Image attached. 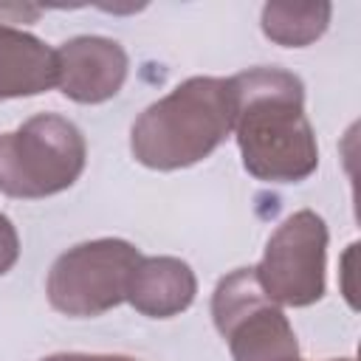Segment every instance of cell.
I'll return each instance as SVG.
<instances>
[{
  "label": "cell",
  "mask_w": 361,
  "mask_h": 361,
  "mask_svg": "<svg viewBox=\"0 0 361 361\" xmlns=\"http://www.w3.org/2000/svg\"><path fill=\"white\" fill-rule=\"evenodd\" d=\"M234 79V138L243 166L262 183H299L319 166L316 133L305 116V85L282 68H248Z\"/></svg>",
  "instance_id": "1"
},
{
  "label": "cell",
  "mask_w": 361,
  "mask_h": 361,
  "mask_svg": "<svg viewBox=\"0 0 361 361\" xmlns=\"http://www.w3.org/2000/svg\"><path fill=\"white\" fill-rule=\"evenodd\" d=\"M237 113L234 79L192 76L152 102L130 130L133 158L172 172L209 158L231 133Z\"/></svg>",
  "instance_id": "2"
},
{
  "label": "cell",
  "mask_w": 361,
  "mask_h": 361,
  "mask_svg": "<svg viewBox=\"0 0 361 361\" xmlns=\"http://www.w3.org/2000/svg\"><path fill=\"white\" fill-rule=\"evenodd\" d=\"M87 161L82 130L56 113H39L0 133V192L39 200L71 189Z\"/></svg>",
  "instance_id": "3"
},
{
  "label": "cell",
  "mask_w": 361,
  "mask_h": 361,
  "mask_svg": "<svg viewBox=\"0 0 361 361\" xmlns=\"http://www.w3.org/2000/svg\"><path fill=\"white\" fill-rule=\"evenodd\" d=\"M141 251L118 237L79 243L56 257L48 271L45 293L54 310L90 319L113 310L127 299V285Z\"/></svg>",
  "instance_id": "4"
},
{
  "label": "cell",
  "mask_w": 361,
  "mask_h": 361,
  "mask_svg": "<svg viewBox=\"0 0 361 361\" xmlns=\"http://www.w3.org/2000/svg\"><path fill=\"white\" fill-rule=\"evenodd\" d=\"M212 319L228 341L234 361H299L296 333L276 302H271L254 268L223 276L212 293Z\"/></svg>",
  "instance_id": "5"
},
{
  "label": "cell",
  "mask_w": 361,
  "mask_h": 361,
  "mask_svg": "<svg viewBox=\"0 0 361 361\" xmlns=\"http://www.w3.org/2000/svg\"><path fill=\"white\" fill-rule=\"evenodd\" d=\"M327 226L313 209L285 217L254 268L262 293L285 307H307L324 296Z\"/></svg>",
  "instance_id": "6"
},
{
  "label": "cell",
  "mask_w": 361,
  "mask_h": 361,
  "mask_svg": "<svg viewBox=\"0 0 361 361\" xmlns=\"http://www.w3.org/2000/svg\"><path fill=\"white\" fill-rule=\"evenodd\" d=\"M127 68V51L110 37L82 34L56 48V87L79 104L113 99L124 87Z\"/></svg>",
  "instance_id": "7"
},
{
  "label": "cell",
  "mask_w": 361,
  "mask_h": 361,
  "mask_svg": "<svg viewBox=\"0 0 361 361\" xmlns=\"http://www.w3.org/2000/svg\"><path fill=\"white\" fill-rule=\"evenodd\" d=\"M197 293V279L189 262L178 257H141L130 285L127 299L141 316L172 319L183 313Z\"/></svg>",
  "instance_id": "8"
},
{
  "label": "cell",
  "mask_w": 361,
  "mask_h": 361,
  "mask_svg": "<svg viewBox=\"0 0 361 361\" xmlns=\"http://www.w3.org/2000/svg\"><path fill=\"white\" fill-rule=\"evenodd\" d=\"M51 87H56V51L23 28L0 25V102Z\"/></svg>",
  "instance_id": "9"
},
{
  "label": "cell",
  "mask_w": 361,
  "mask_h": 361,
  "mask_svg": "<svg viewBox=\"0 0 361 361\" xmlns=\"http://www.w3.org/2000/svg\"><path fill=\"white\" fill-rule=\"evenodd\" d=\"M330 3H265L262 34L285 48H305L316 42L330 25Z\"/></svg>",
  "instance_id": "10"
},
{
  "label": "cell",
  "mask_w": 361,
  "mask_h": 361,
  "mask_svg": "<svg viewBox=\"0 0 361 361\" xmlns=\"http://www.w3.org/2000/svg\"><path fill=\"white\" fill-rule=\"evenodd\" d=\"M17 257H20V237H17V228H14V223H11L6 214H0V276L14 268Z\"/></svg>",
  "instance_id": "11"
},
{
  "label": "cell",
  "mask_w": 361,
  "mask_h": 361,
  "mask_svg": "<svg viewBox=\"0 0 361 361\" xmlns=\"http://www.w3.org/2000/svg\"><path fill=\"white\" fill-rule=\"evenodd\" d=\"M42 361H135L130 355H99V353H56Z\"/></svg>",
  "instance_id": "12"
},
{
  "label": "cell",
  "mask_w": 361,
  "mask_h": 361,
  "mask_svg": "<svg viewBox=\"0 0 361 361\" xmlns=\"http://www.w3.org/2000/svg\"><path fill=\"white\" fill-rule=\"evenodd\" d=\"M330 361H355V358H330Z\"/></svg>",
  "instance_id": "13"
}]
</instances>
